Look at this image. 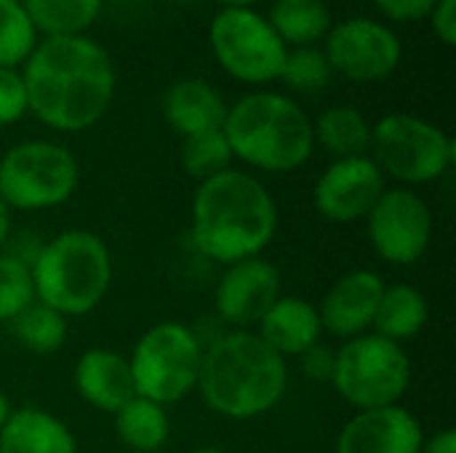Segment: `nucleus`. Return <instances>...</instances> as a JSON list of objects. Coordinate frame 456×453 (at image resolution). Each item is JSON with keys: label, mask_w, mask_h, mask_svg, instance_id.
I'll list each match as a JSON object with an SVG mask.
<instances>
[{"label": "nucleus", "mask_w": 456, "mask_h": 453, "mask_svg": "<svg viewBox=\"0 0 456 453\" xmlns=\"http://www.w3.org/2000/svg\"><path fill=\"white\" fill-rule=\"evenodd\" d=\"M283 296V278L275 264L262 256L227 264L216 288V315L235 331H254L267 310Z\"/></svg>", "instance_id": "14"}, {"label": "nucleus", "mask_w": 456, "mask_h": 453, "mask_svg": "<svg viewBox=\"0 0 456 453\" xmlns=\"http://www.w3.org/2000/svg\"><path fill=\"white\" fill-rule=\"evenodd\" d=\"M37 45V32L19 0H0V67L16 69Z\"/></svg>", "instance_id": "28"}, {"label": "nucleus", "mask_w": 456, "mask_h": 453, "mask_svg": "<svg viewBox=\"0 0 456 453\" xmlns=\"http://www.w3.org/2000/svg\"><path fill=\"white\" fill-rule=\"evenodd\" d=\"M267 21L283 43L305 48L329 35L331 11L323 0H275Z\"/></svg>", "instance_id": "24"}, {"label": "nucleus", "mask_w": 456, "mask_h": 453, "mask_svg": "<svg viewBox=\"0 0 456 453\" xmlns=\"http://www.w3.org/2000/svg\"><path fill=\"white\" fill-rule=\"evenodd\" d=\"M385 286L387 283L374 270H350L339 275L323 294L321 304H315L323 334L342 342L369 334Z\"/></svg>", "instance_id": "15"}, {"label": "nucleus", "mask_w": 456, "mask_h": 453, "mask_svg": "<svg viewBox=\"0 0 456 453\" xmlns=\"http://www.w3.org/2000/svg\"><path fill=\"white\" fill-rule=\"evenodd\" d=\"M13 414V406H11V400H8V395L5 392H0V430H3V425L8 422V417Z\"/></svg>", "instance_id": "37"}, {"label": "nucleus", "mask_w": 456, "mask_h": 453, "mask_svg": "<svg viewBox=\"0 0 456 453\" xmlns=\"http://www.w3.org/2000/svg\"><path fill=\"white\" fill-rule=\"evenodd\" d=\"M29 112L48 128L77 133L96 125L115 96L110 53L83 35L45 37L24 61Z\"/></svg>", "instance_id": "1"}, {"label": "nucleus", "mask_w": 456, "mask_h": 453, "mask_svg": "<svg viewBox=\"0 0 456 453\" xmlns=\"http://www.w3.org/2000/svg\"><path fill=\"white\" fill-rule=\"evenodd\" d=\"M208 37L219 67L235 80L265 85L281 77L289 51L262 13L224 8L214 16Z\"/></svg>", "instance_id": "10"}, {"label": "nucleus", "mask_w": 456, "mask_h": 453, "mask_svg": "<svg viewBox=\"0 0 456 453\" xmlns=\"http://www.w3.org/2000/svg\"><path fill=\"white\" fill-rule=\"evenodd\" d=\"M422 422L398 406L355 411L337 438V453H422Z\"/></svg>", "instance_id": "16"}, {"label": "nucleus", "mask_w": 456, "mask_h": 453, "mask_svg": "<svg viewBox=\"0 0 456 453\" xmlns=\"http://www.w3.org/2000/svg\"><path fill=\"white\" fill-rule=\"evenodd\" d=\"M278 80H283L294 91L315 93V91L329 85L331 67H329L323 51H318L313 45H305V48H297V51L286 53V61H283V69H281Z\"/></svg>", "instance_id": "30"}, {"label": "nucleus", "mask_w": 456, "mask_h": 453, "mask_svg": "<svg viewBox=\"0 0 456 453\" xmlns=\"http://www.w3.org/2000/svg\"><path fill=\"white\" fill-rule=\"evenodd\" d=\"M184 3H195V0H184Z\"/></svg>", "instance_id": "40"}, {"label": "nucleus", "mask_w": 456, "mask_h": 453, "mask_svg": "<svg viewBox=\"0 0 456 453\" xmlns=\"http://www.w3.org/2000/svg\"><path fill=\"white\" fill-rule=\"evenodd\" d=\"M224 136L232 158L262 174H289L302 168L313 150V120L289 96L259 91L227 109Z\"/></svg>", "instance_id": "4"}, {"label": "nucleus", "mask_w": 456, "mask_h": 453, "mask_svg": "<svg viewBox=\"0 0 456 453\" xmlns=\"http://www.w3.org/2000/svg\"><path fill=\"white\" fill-rule=\"evenodd\" d=\"M414 366L403 344L374 331L347 339L334 358L331 384L355 411L398 406L411 387Z\"/></svg>", "instance_id": "6"}, {"label": "nucleus", "mask_w": 456, "mask_h": 453, "mask_svg": "<svg viewBox=\"0 0 456 453\" xmlns=\"http://www.w3.org/2000/svg\"><path fill=\"white\" fill-rule=\"evenodd\" d=\"M219 3H224V8H251L256 0H219Z\"/></svg>", "instance_id": "38"}, {"label": "nucleus", "mask_w": 456, "mask_h": 453, "mask_svg": "<svg viewBox=\"0 0 456 453\" xmlns=\"http://www.w3.org/2000/svg\"><path fill=\"white\" fill-rule=\"evenodd\" d=\"M35 302L83 318L94 312L112 286L110 246L91 230H64L45 240L29 259Z\"/></svg>", "instance_id": "5"}, {"label": "nucleus", "mask_w": 456, "mask_h": 453, "mask_svg": "<svg viewBox=\"0 0 456 453\" xmlns=\"http://www.w3.org/2000/svg\"><path fill=\"white\" fill-rule=\"evenodd\" d=\"M278 232V206L254 174L227 168L195 187L190 240L216 264L262 256Z\"/></svg>", "instance_id": "2"}, {"label": "nucleus", "mask_w": 456, "mask_h": 453, "mask_svg": "<svg viewBox=\"0 0 456 453\" xmlns=\"http://www.w3.org/2000/svg\"><path fill=\"white\" fill-rule=\"evenodd\" d=\"M422 453H456V433L452 427L436 433L433 438H425Z\"/></svg>", "instance_id": "35"}, {"label": "nucleus", "mask_w": 456, "mask_h": 453, "mask_svg": "<svg viewBox=\"0 0 456 453\" xmlns=\"http://www.w3.org/2000/svg\"><path fill=\"white\" fill-rule=\"evenodd\" d=\"M374 254L393 267L417 264L433 243V211L409 187H387L366 216Z\"/></svg>", "instance_id": "11"}, {"label": "nucleus", "mask_w": 456, "mask_h": 453, "mask_svg": "<svg viewBox=\"0 0 456 453\" xmlns=\"http://www.w3.org/2000/svg\"><path fill=\"white\" fill-rule=\"evenodd\" d=\"M232 150L227 144L224 131H208V133H195L182 142V166L184 171L200 184L227 168H232Z\"/></svg>", "instance_id": "27"}, {"label": "nucleus", "mask_w": 456, "mask_h": 453, "mask_svg": "<svg viewBox=\"0 0 456 453\" xmlns=\"http://www.w3.org/2000/svg\"><path fill=\"white\" fill-rule=\"evenodd\" d=\"M29 112L21 72L0 67V125H13Z\"/></svg>", "instance_id": "31"}, {"label": "nucleus", "mask_w": 456, "mask_h": 453, "mask_svg": "<svg viewBox=\"0 0 456 453\" xmlns=\"http://www.w3.org/2000/svg\"><path fill=\"white\" fill-rule=\"evenodd\" d=\"M11 235H13V211L0 200V251L8 246Z\"/></svg>", "instance_id": "36"}, {"label": "nucleus", "mask_w": 456, "mask_h": 453, "mask_svg": "<svg viewBox=\"0 0 456 453\" xmlns=\"http://www.w3.org/2000/svg\"><path fill=\"white\" fill-rule=\"evenodd\" d=\"M35 302L29 262L16 254H0V323H13Z\"/></svg>", "instance_id": "29"}, {"label": "nucleus", "mask_w": 456, "mask_h": 453, "mask_svg": "<svg viewBox=\"0 0 456 453\" xmlns=\"http://www.w3.org/2000/svg\"><path fill=\"white\" fill-rule=\"evenodd\" d=\"M115 435L131 453H155L168 443L171 419L166 406L134 395L115 414Z\"/></svg>", "instance_id": "22"}, {"label": "nucleus", "mask_w": 456, "mask_h": 453, "mask_svg": "<svg viewBox=\"0 0 456 453\" xmlns=\"http://www.w3.org/2000/svg\"><path fill=\"white\" fill-rule=\"evenodd\" d=\"M227 101L224 96L206 80L190 77L174 83L163 96V115L166 123L182 136L222 131L227 120Z\"/></svg>", "instance_id": "19"}, {"label": "nucleus", "mask_w": 456, "mask_h": 453, "mask_svg": "<svg viewBox=\"0 0 456 453\" xmlns=\"http://www.w3.org/2000/svg\"><path fill=\"white\" fill-rule=\"evenodd\" d=\"M256 334L273 352L289 360L299 358L313 344H318L323 336V326L318 307L313 302L294 294H283L259 320Z\"/></svg>", "instance_id": "18"}, {"label": "nucleus", "mask_w": 456, "mask_h": 453, "mask_svg": "<svg viewBox=\"0 0 456 453\" xmlns=\"http://www.w3.org/2000/svg\"><path fill=\"white\" fill-rule=\"evenodd\" d=\"M77 184V158L56 142H21L0 158V200L11 211L59 208Z\"/></svg>", "instance_id": "9"}, {"label": "nucleus", "mask_w": 456, "mask_h": 453, "mask_svg": "<svg viewBox=\"0 0 456 453\" xmlns=\"http://www.w3.org/2000/svg\"><path fill=\"white\" fill-rule=\"evenodd\" d=\"M374 3L393 21H419L430 16L438 0H374Z\"/></svg>", "instance_id": "33"}, {"label": "nucleus", "mask_w": 456, "mask_h": 453, "mask_svg": "<svg viewBox=\"0 0 456 453\" xmlns=\"http://www.w3.org/2000/svg\"><path fill=\"white\" fill-rule=\"evenodd\" d=\"M369 158L385 179L390 176L411 190L449 174L454 166V142L444 128L425 117L393 112L371 125Z\"/></svg>", "instance_id": "8"}, {"label": "nucleus", "mask_w": 456, "mask_h": 453, "mask_svg": "<svg viewBox=\"0 0 456 453\" xmlns=\"http://www.w3.org/2000/svg\"><path fill=\"white\" fill-rule=\"evenodd\" d=\"M72 382L77 395L102 414H115L136 395L128 358L104 347L86 350L77 358Z\"/></svg>", "instance_id": "17"}, {"label": "nucleus", "mask_w": 456, "mask_h": 453, "mask_svg": "<svg viewBox=\"0 0 456 453\" xmlns=\"http://www.w3.org/2000/svg\"><path fill=\"white\" fill-rule=\"evenodd\" d=\"M315 147H323L334 160L369 155L371 125L355 107H329L313 120Z\"/></svg>", "instance_id": "23"}, {"label": "nucleus", "mask_w": 456, "mask_h": 453, "mask_svg": "<svg viewBox=\"0 0 456 453\" xmlns=\"http://www.w3.org/2000/svg\"><path fill=\"white\" fill-rule=\"evenodd\" d=\"M428 19L433 21L436 35H438L446 45H454L456 43V0H438Z\"/></svg>", "instance_id": "34"}, {"label": "nucleus", "mask_w": 456, "mask_h": 453, "mask_svg": "<svg viewBox=\"0 0 456 453\" xmlns=\"http://www.w3.org/2000/svg\"><path fill=\"white\" fill-rule=\"evenodd\" d=\"M385 190V176L369 155L342 158L318 176L313 206L331 224H353L371 214Z\"/></svg>", "instance_id": "13"}, {"label": "nucleus", "mask_w": 456, "mask_h": 453, "mask_svg": "<svg viewBox=\"0 0 456 453\" xmlns=\"http://www.w3.org/2000/svg\"><path fill=\"white\" fill-rule=\"evenodd\" d=\"M289 387V366L256 331H227L203 350L198 392L203 403L232 422L273 411Z\"/></svg>", "instance_id": "3"}, {"label": "nucleus", "mask_w": 456, "mask_h": 453, "mask_svg": "<svg viewBox=\"0 0 456 453\" xmlns=\"http://www.w3.org/2000/svg\"><path fill=\"white\" fill-rule=\"evenodd\" d=\"M0 453H77L72 430L45 409H13L0 430Z\"/></svg>", "instance_id": "20"}, {"label": "nucleus", "mask_w": 456, "mask_h": 453, "mask_svg": "<svg viewBox=\"0 0 456 453\" xmlns=\"http://www.w3.org/2000/svg\"><path fill=\"white\" fill-rule=\"evenodd\" d=\"M24 13L29 16L35 32L45 37H67L86 32L99 11L102 0H19Z\"/></svg>", "instance_id": "25"}, {"label": "nucleus", "mask_w": 456, "mask_h": 453, "mask_svg": "<svg viewBox=\"0 0 456 453\" xmlns=\"http://www.w3.org/2000/svg\"><path fill=\"white\" fill-rule=\"evenodd\" d=\"M190 453H227L224 449H216V446H203V449H195V451Z\"/></svg>", "instance_id": "39"}, {"label": "nucleus", "mask_w": 456, "mask_h": 453, "mask_svg": "<svg viewBox=\"0 0 456 453\" xmlns=\"http://www.w3.org/2000/svg\"><path fill=\"white\" fill-rule=\"evenodd\" d=\"M203 342L176 320H163L147 328L128 355L136 395L160 406L182 403L198 390L203 366Z\"/></svg>", "instance_id": "7"}, {"label": "nucleus", "mask_w": 456, "mask_h": 453, "mask_svg": "<svg viewBox=\"0 0 456 453\" xmlns=\"http://www.w3.org/2000/svg\"><path fill=\"white\" fill-rule=\"evenodd\" d=\"M323 53L331 72L355 83H377L398 69L403 48L390 27L358 16L329 29Z\"/></svg>", "instance_id": "12"}, {"label": "nucleus", "mask_w": 456, "mask_h": 453, "mask_svg": "<svg viewBox=\"0 0 456 453\" xmlns=\"http://www.w3.org/2000/svg\"><path fill=\"white\" fill-rule=\"evenodd\" d=\"M428 320H430V307H428L425 294L409 283H393V286H385L371 331L390 342L403 344L419 336Z\"/></svg>", "instance_id": "21"}, {"label": "nucleus", "mask_w": 456, "mask_h": 453, "mask_svg": "<svg viewBox=\"0 0 456 453\" xmlns=\"http://www.w3.org/2000/svg\"><path fill=\"white\" fill-rule=\"evenodd\" d=\"M334 358H337V350H329L323 342H318L307 352H302L297 360H299V368H302V374L307 379H313V382H331Z\"/></svg>", "instance_id": "32"}, {"label": "nucleus", "mask_w": 456, "mask_h": 453, "mask_svg": "<svg viewBox=\"0 0 456 453\" xmlns=\"http://www.w3.org/2000/svg\"><path fill=\"white\" fill-rule=\"evenodd\" d=\"M69 318H64L61 312L40 304V302H32L13 323V336L16 342L35 352V355H53L64 347L67 342V334H69Z\"/></svg>", "instance_id": "26"}]
</instances>
